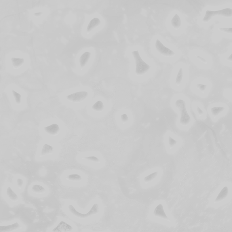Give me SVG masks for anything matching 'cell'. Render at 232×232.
Instances as JSON below:
<instances>
[{"mask_svg":"<svg viewBox=\"0 0 232 232\" xmlns=\"http://www.w3.org/2000/svg\"><path fill=\"white\" fill-rule=\"evenodd\" d=\"M180 113L181 115L180 118V123L183 126H187L190 123L191 121L190 115H189L187 109L183 110Z\"/></svg>","mask_w":232,"mask_h":232,"instance_id":"obj_10","label":"cell"},{"mask_svg":"<svg viewBox=\"0 0 232 232\" xmlns=\"http://www.w3.org/2000/svg\"><path fill=\"white\" fill-rule=\"evenodd\" d=\"M42 14V12H38V13H35L34 14V16L35 17H39V16H41Z\"/></svg>","mask_w":232,"mask_h":232,"instance_id":"obj_34","label":"cell"},{"mask_svg":"<svg viewBox=\"0 0 232 232\" xmlns=\"http://www.w3.org/2000/svg\"><path fill=\"white\" fill-rule=\"evenodd\" d=\"M21 228V226L16 222L9 225L1 226L0 227V232H12Z\"/></svg>","mask_w":232,"mask_h":232,"instance_id":"obj_9","label":"cell"},{"mask_svg":"<svg viewBox=\"0 0 232 232\" xmlns=\"http://www.w3.org/2000/svg\"><path fill=\"white\" fill-rule=\"evenodd\" d=\"M16 183H17V187H18L19 189L21 190L22 188L23 185V180L21 179H17V181H16Z\"/></svg>","mask_w":232,"mask_h":232,"instance_id":"obj_30","label":"cell"},{"mask_svg":"<svg viewBox=\"0 0 232 232\" xmlns=\"http://www.w3.org/2000/svg\"><path fill=\"white\" fill-rule=\"evenodd\" d=\"M197 110L199 115H202L203 114V112L202 110L198 107L197 108Z\"/></svg>","mask_w":232,"mask_h":232,"instance_id":"obj_33","label":"cell"},{"mask_svg":"<svg viewBox=\"0 0 232 232\" xmlns=\"http://www.w3.org/2000/svg\"><path fill=\"white\" fill-rule=\"evenodd\" d=\"M168 143L170 147H173L176 144L177 141L172 138V137L169 136L168 139Z\"/></svg>","mask_w":232,"mask_h":232,"instance_id":"obj_28","label":"cell"},{"mask_svg":"<svg viewBox=\"0 0 232 232\" xmlns=\"http://www.w3.org/2000/svg\"><path fill=\"white\" fill-rule=\"evenodd\" d=\"M7 195L9 199L12 201L13 202H16L18 200L19 198L17 195H16V193H15V192L13 191V190H12L10 187H9L7 188Z\"/></svg>","mask_w":232,"mask_h":232,"instance_id":"obj_15","label":"cell"},{"mask_svg":"<svg viewBox=\"0 0 232 232\" xmlns=\"http://www.w3.org/2000/svg\"><path fill=\"white\" fill-rule=\"evenodd\" d=\"M54 149V148L52 146H50L48 144H45L42 149L40 157L52 154Z\"/></svg>","mask_w":232,"mask_h":232,"instance_id":"obj_14","label":"cell"},{"mask_svg":"<svg viewBox=\"0 0 232 232\" xmlns=\"http://www.w3.org/2000/svg\"><path fill=\"white\" fill-rule=\"evenodd\" d=\"M132 54L135 61L136 75L140 76L144 75L150 69L151 66L142 59L138 50L132 51Z\"/></svg>","mask_w":232,"mask_h":232,"instance_id":"obj_1","label":"cell"},{"mask_svg":"<svg viewBox=\"0 0 232 232\" xmlns=\"http://www.w3.org/2000/svg\"><path fill=\"white\" fill-rule=\"evenodd\" d=\"M66 179L73 182H80L82 181V177L78 174H71L66 177Z\"/></svg>","mask_w":232,"mask_h":232,"instance_id":"obj_21","label":"cell"},{"mask_svg":"<svg viewBox=\"0 0 232 232\" xmlns=\"http://www.w3.org/2000/svg\"><path fill=\"white\" fill-rule=\"evenodd\" d=\"M183 69L182 68H180L178 72L176 78V83L177 86H179L180 85L182 81V79H183Z\"/></svg>","mask_w":232,"mask_h":232,"instance_id":"obj_23","label":"cell"},{"mask_svg":"<svg viewBox=\"0 0 232 232\" xmlns=\"http://www.w3.org/2000/svg\"><path fill=\"white\" fill-rule=\"evenodd\" d=\"M73 230V228L71 225L65 222L61 221L56 228L52 230V232H71Z\"/></svg>","mask_w":232,"mask_h":232,"instance_id":"obj_6","label":"cell"},{"mask_svg":"<svg viewBox=\"0 0 232 232\" xmlns=\"http://www.w3.org/2000/svg\"><path fill=\"white\" fill-rule=\"evenodd\" d=\"M181 20L179 15L177 14L173 16L171 20V25L174 29L177 30L180 28L181 26Z\"/></svg>","mask_w":232,"mask_h":232,"instance_id":"obj_12","label":"cell"},{"mask_svg":"<svg viewBox=\"0 0 232 232\" xmlns=\"http://www.w3.org/2000/svg\"><path fill=\"white\" fill-rule=\"evenodd\" d=\"M218 30L224 33L232 34V28H220L218 29Z\"/></svg>","mask_w":232,"mask_h":232,"instance_id":"obj_27","label":"cell"},{"mask_svg":"<svg viewBox=\"0 0 232 232\" xmlns=\"http://www.w3.org/2000/svg\"><path fill=\"white\" fill-rule=\"evenodd\" d=\"M11 61L14 68L17 69L23 65L24 63V60L23 58H12L11 59Z\"/></svg>","mask_w":232,"mask_h":232,"instance_id":"obj_16","label":"cell"},{"mask_svg":"<svg viewBox=\"0 0 232 232\" xmlns=\"http://www.w3.org/2000/svg\"><path fill=\"white\" fill-rule=\"evenodd\" d=\"M224 110H225V108L224 107H213V108H211L210 111H211L212 115L214 117H216L224 111Z\"/></svg>","mask_w":232,"mask_h":232,"instance_id":"obj_22","label":"cell"},{"mask_svg":"<svg viewBox=\"0 0 232 232\" xmlns=\"http://www.w3.org/2000/svg\"><path fill=\"white\" fill-rule=\"evenodd\" d=\"M104 109V105L103 102L101 101H98L96 103L94 104L92 107V109L94 111L97 112H100L103 110Z\"/></svg>","mask_w":232,"mask_h":232,"instance_id":"obj_20","label":"cell"},{"mask_svg":"<svg viewBox=\"0 0 232 232\" xmlns=\"http://www.w3.org/2000/svg\"><path fill=\"white\" fill-rule=\"evenodd\" d=\"M158 175L157 172H155L152 173L150 175H148L147 176L145 177L144 178V180L146 183H149L153 181L156 178Z\"/></svg>","mask_w":232,"mask_h":232,"instance_id":"obj_24","label":"cell"},{"mask_svg":"<svg viewBox=\"0 0 232 232\" xmlns=\"http://www.w3.org/2000/svg\"><path fill=\"white\" fill-rule=\"evenodd\" d=\"M88 96V93L87 92H79L67 96L66 98L69 101L75 103H79L83 101L87 98Z\"/></svg>","mask_w":232,"mask_h":232,"instance_id":"obj_5","label":"cell"},{"mask_svg":"<svg viewBox=\"0 0 232 232\" xmlns=\"http://www.w3.org/2000/svg\"><path fill=\"white\" fill-rule=\"evenodd\" d=\"M44 130L46 133L52 136L58 135L60 131L59 125L57 124H53L50 126L45 127Z\"/></svg>","mask_w":232,"mask_h":232,"instance_id":"obj_8","label":"cell"},{"mask_svg":"<svg viewBox=\"0 0 232 232\" xmlns=\"http://www.w3.org/2000/svg\"><path fill=\"white\" fill-rule=\"evenodd\" d=\"M226 60L230 61V62H232V53L229 57L227 58Z\"/></svg>","mask_w":232,"mask_h":232,"instance_id":"obj_35","label":"cell"},{"mask_svg":"<svg viewBox=\"0 0 232 232\" xmlns=\"http://www.w3.org/2000/svg\"><path fill=\"white\" fill-rule=\"evenodd\" d=\"M215 16L231 18L232 17V9L231 8H225L219 11H207L205 16L202 20V22L204 23L209 22L210 20Z\"/></svg>","mask_w":232,"mask_h":232,"instance_id":"obj_3","label":"cell"},{"mask_svg":"<svg viewBox=\"0 0 232 232\" xmlns=\"http://www.w3.org/2000/svg\"><path fill=\"white\" fill-rule=\"evenodd\" d=\"M153 214L155 217L169 220L168 217H167L164 210V207L162 204H159L157 206L154 210Z\"/></svg>","mask_w":232,"mask_h":232,"instance_id":"obj_7","label":"cell"},{"mask_svg":"<svg viewBox=\"0 0 232 232\" xmlns=\"http://www.w3.org/2000/svg\"><path fill=\"white\" fill-rule=\"evenodd\" d=\"M176 108L180 111L182 112L183 110L186 109V104L185 102L182 99H178L175 103Z\"/></svg>","mask_w":232,"mask_h":232,"instance_id":"obj_19","label":"cell"},{"mask_svg":"<svg viewBox=\"0 0 232 232\" xmlns=\"http://www.w3.org/2000/svg\"><path fill=\"white\" fill-rule=\"evenodd\" d=\"M12 94H13V96H14L15 101H16V104L18 105L20 104V103H21V95L14 90H12Z\"/></svg>","mask_w":232,"mask_h":232,"instance_id":"obj_25","label":"cell"},{"mask_svg":"<svg viewBox=\"0 0 232 232\" xmlns=\"http://www.w3.org/2000/svg\"><path fill=\"white\" fill-rule=\"evenodd\" d=\"M100 24H101V21L99 18H97V17L94 18L90 21V22L88 24L87 28V31L88 32H90L97 27L99 26Z\"/></svg>","mask_w":232,"mask_h":232,"instance_id":"obj_11","label":"cell"},{"mask_svg":"<svg viewBox=\"0 0 232 232\" xmlns=\"http://www.w3.org/2000/svg\"><path fill=\"white\" fill-rule=\"evenodd\" d=\"M90 57L91 53L89 52H86L82 54L79 59V64L81 68H83L86 65Z\"/></svg>","mask_w":232,"mask_h":232,"instance_id":"obj_13","label":"cell"},{"mask_svg":"<svg viewBox=\"0 0 232 232\" xmlns=\"http://www.w3.org/2000/svg\"><path fill=\"white\" fill-rule=\"evenodd\" d=\"M84 159L86 160L94 162H95V163H99V162H100V161L98 158L95 157H94V156L93 157H86L84 158Z\"/></svg>","mask_w":232,"mask_h":232,"instance_id":"obj_26","label":"cell"},{"mask_svg":"<svg viewBox=\"0 0 232 232\" xmlns=\"http://www.w3.org/2000/svg\"><path fill=\"white\" fill-rule=\"evenodd\" d=\"M32 192L37 194H43L45 192V189L41 185H35L31 188Z\"/></svg>","mask_w":232,"mask_h":232,"instance_id":"obj_17","label":"cell"},{"mask_svg":"<svg viewBox=\"0 0 232 232\" xmlns=\"http://www.w3.org/2000/svg\"><path fill=\"white\" fill-rule=\"evenodd\" d=\"M155 48L157 51L164 56L172 57L175 56V53L172 50L166 47L159 39H157L155 41Z\"/></svg>","mask_w":232,"mask_h":232,"instance_id":"obj_4","label":"cell"},{"mask_svg":"<svg viewBox=\"0 0 232 232\" xmlns=\"http://www.w3.org/2000/svg\"><path fill=\"white\" fill-rule=\"evenodd\" d=\"M196 88L202 93H204L207 88L206 85L202 84H198L196 85Z\"/></svg>","mask_w":232,"mask_h":232,"instance_id":"obj_29","label":"cell"},{"mask_svg":"<svg viewBox=\"0 0 232 232\" xmlns=\"http://www.w3.org/2000/svg\"><path fill=\"white\" fill-rule=\"evenodd\" d=\"M196 57H197V59L199 60L200 61H201L202 63H204L205 64H206L207 63V61L206 60H205L203 58L201 57L198 56H196Z\"/></svg>","mask_w":232,"mask_h":232,"instance_id":"obj_32","label":"cell"},{"mask_svg":"<svg viewBox=\"0 0 232 232\" xmlns=\"http://www.w3.org/2000/svg\"><path fill=\"white\" fill-rule=\"evenodd\" d=\"M228 193H229L228 188L227 187L223 188L216 198V201H220L224 199L227 196Z\"/></svg>","mask_w":232,"mask_h":232,"instance_id":"obj_18","label":"cell"},{"mask_svg":"<svg viewBox=\"0 0 232 232\" xmlns=\"http://www.w3.org/2000/svg\"><path fill=\"white\" fill-rule=\"evenodd\" d=\"M121 119L123 123H126L128 120V117L126 114H123L121 116Z\"/></svg>","mask_w":232,"mask_h":232,"instance_id":"obj_31","label":"cell"},{"mask_svg":"<svg viewBox=\"0 0 232 232\" xmlns=\"http://www.w3.org/2000/svg\"><path fill=\"white\" fill-rule=\"evenodd\" d=\"M69 210V212L72 214L73 216L75 217L76 218L81 219H85L88 218L92 215H96L98 214L100 210V207L98 204H95L93 205L89 212L86 214H82L78 212L75 208L74 207V206L70 204L68 206Z\"/></svg>","mask_w":232,"mask_h":232,"instance_id":"obj_2","label":"cell"}]
</instances>
